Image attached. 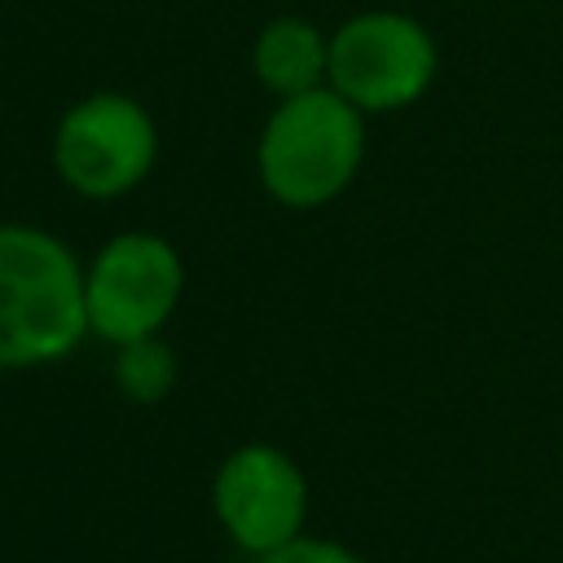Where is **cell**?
<instances>
[{"label": "cell", "instance_id": "6", "mask_svg": "<svg viewBox=\"0 0 563 563\" xmlns=\"http://www.w3.org/2000/svg\"><path fill=\"white\" fill-rule=\"evenodd\" d=\"M211 510L229 532V541L260 559L303 537L308 479L286 449L251 440V444H238L216 466Z\"/></svg>", "mask_w": 563, "mask_h": 563}, {"label": "cell", "instance_id": "9", "mask_svg": "<svg viewBox=\"0 0 563 563\" xmlns=\"http://www.w3.org/2000/svg\"><path fill=\"white\" fill-rule=\"evenodd\" d=\"M255 563H365V559L339 541H325V537H295L290 545L260 554Z\"/></svg>", "mask_w": 563, "mask_h": 563}, {"label": "cell", "instance_id": "3", "mask_svg": "<svg viewBox=\"0 0 563 563\" xmlns=\"http://www.w3.org/2000/svg\"><path fill=\"white\" fill-rule=\"evenodd\" d=\"M185 295V260L180 251L145 229L114 233L84 264V308L88 334L128 347L141 339H158Z\"/></svg>", "mask_w": 563, "mask_h": 563}, {"label": "cell", "instance_id": "1", "mask_svg": "<svg viewBox=\"0 0 563 563\" xmlns=\"http://www.w3.org/2000/svg\"><path fill=\"white\" fill-rule=\"evenodd\" d=\"M88 334L84 264L48 229L0 220V369L70 356Z\"/></svg>", "mask_w": 563, "mask_h": 563}, {"label": "cell", "instance_id": "8", "mask_svg": "<svg viewBox=\"0 0 563 563\" xmlns=\"http://www.w3.org/2000/svg\"><path fill=\"white\" fill-rule=\"evenodd\" d=\"M114 378L132 400H163L176 383V361L158 339H141V343L119 347Z\"/></svg>", "mask_w": 563, "mask_h": 563}, {"label": "cell", "instance_id": "4", "mask_svg": "<svg viewBox=\"0 0 563 563\" xmlns=\"http://www.w3.org/2000/svg\"><path fill=\"white\" fill-rule=\"evenodd\" d=\"M440 70L431 31L400 9H365L330 35L325 84L365 119L413 106Z\"/></svg>", "mask_w": 563, "mask_h": 563}, {"label": "cell", "instance_id": "5", "mask_svg": "<svg viewBox=\"0 0 563 563\" xmlns=\"http://www.w3.org/2000/svg\"><path fill=\"white\" fill-rule=\"evenodd\" d=\"M48 154L79 198H123L158 163V123L128 92H88L62 110Z\"/></svg>", "mask_w": 563, "mask_h": 563}, {"label": "cell", "instance_id": "7", "mask_svg": "<svg viewBox=\"0 0 563 563\" xmlns=\"http://www.w3.org/2000/svg\"><path fill=\"white\" fill-rule=\"evenodd\" d=\"M251 70L277 101L312 92L330 70V35L308 18H273L251 44Z\"/></svg>", "mask_w": 563, "mask_h": 563}, {"label": "cell", "instance_id": "2", "mask_svg": "<svg viewBox=\"0 0 563 563\" xmlns=\"http://www.w3.org/2000/svg\"><path fill=\"white\" fill-rule=\"evenodd\" d=\"M365 163V114L330 84L282 97L260 128L255 172L273 202L312 211L334 202Z\"/></svg>", "mask_w": 563, "mask_h": 563}]
</instances>
